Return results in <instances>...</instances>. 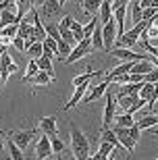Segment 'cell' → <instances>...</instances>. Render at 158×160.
Listing matches in <instances>:
<instances>
[{
	"instance_id": "28",
	"label": "cell",
	"mask_w": 158,
	"mask_h": 160,
	"mask_svg": "<svg viewBox=\"0 0 158 160\" xmlns=\"http://www.w3.org/2000/svg\"><path fill=\"white\" fill-rule=\"evenodd\" d=\"M96 77V71H88V73H83V75H77L75 79H73V85H81V83H88L89 79H94Z\"/></svg>"
},
{
	"instance_id": "35",
	"label": "cell",
	"mask_w": 158,
	"mask_h": 160,
	"mask_svg": "<svg viewBox=\"0 0 158 160\" xmlns=\"http://www.w3.org/2000/svg\"><path fill=\"white\" fill-rule=\"evenodd\" d=\"M94 29H96V19H92V21H89V23L83 27V38H92Z\"/></svg>"
},
{
	"instance_id": "9",
	"label": "cell",
	"mask_w": 158,
	"mask_h": 160,
	"mask_svg": "<svg viewBox=\"0 0 158 160\" xmlns=\"http://www.w3.org/2000/svg\"><path fill=\"white\" fill-rule=\"evenodd\" d=\"M112 56H117L121 60H141V58H148V54H137L133 52L131 48H112L110 50Z\"/></svg>"
},
{
	"instance_id": "21",
	"label": "cell",
	"mask_w": 158,
	"mask_h": 160,
	"mask_svg": "<svg viewBox=\"0 0 158 160\" xmlns=\"http://www.w3.org/2000/svg\"><path fill=\"white\" fill-rule=\"evenodd\" d=\"M52 77L54 75H50V73H46V71H40L35 77H31L29 81L33 83V85H48V83L52 81Z\"/></svg>"
},
{
	"instance_id": "46",
	"label": "cell",
	"mask_w": 158,
	"mask_h": 160,
	"mask_svg": "<svg viewBox=\"0 0 158 160\" xmlns=\"http://www.w3.org/2000/svg\"><path fill=\"white\" fill-rule=\"evenodd\" d=\"M2 85H4V81H2V73H0V89H2Z\"/></svg>"
},
{
	"instance_id": "39",
	"label": "cell",
	"mask_w": 158,
	"mask_h": 160,
	"mask_svg": "<svg viewBox=\"0 0 158 160\" xmlns=\"http://www.w3.org/2000/svg\"><path fill=\"white\" fill-rule=\"evenodd\" d=\"M144 48H146V50H148L150 54H154V56L158 58V48H156V46H152V44H150L148 40H144Z\"/></svg>"
},
{
	"instance_id": "7",
	"label": "cell",
	"mask_w": 158,
	"mask_h": 160,
	"mask_svg": "<svg viewBox=\"0 0 158 160\" xmlns=\"http://www.w3.org/2000/svg\"><path fill=\"white\" fill-rule=\"evenodd\" d=\"M60 8H63V4H60L59 0H44V4H42V8H40V17H44V19L59 17Z\"/></svg>"
},
{
	"instance_id": "5",
	"label": "cell",
	"mask_w": 158,
	"mask_h": 160,
	"mask_svg": "<svg viewBox=\"0 0 158 160\" xmlns=\"http://www.w3.org/2000/svg\"><path fill=\"white\" fill-rule=\"evenodd\" d=\"M6 135H8V139H13V142L17 143L21 150H25L27 146H29V142L33 139L35 131H31V129L29 131H8Z\"/></svg>"
},
{
	"instance_id": "29",
	"label": "cell",
	"mask_w": 158,
	"mask_h": 160,
	"mask_svg": "<svg viewBox=\"0 0 158 160\" xmlns=\"http://www.w3.org/2000/svg\"><path fill=\"white\" fill-rule=\"evenodd\" d=\"M71 50H73V48H71L69 46V44H67V42H64V40H59V56H60V58H67V56H69V54H71Z\"/></svg>"
},
{
	"instance_id": "22",
	"label": "cell",
	"mask_w": 158,
	"mask_h": 160,
	"mask_svg": "<svg viewBox=\"0 0 158 160\" xmlns=\"http://www.w3.org/2000/svg\"><path fill=\"white\" fill-rule=\"evenodd\" d=\"M112 150H115V146H112L110 142H102V146H100V150H98V154H94V158L96 160H104V158H108V156H110Z\"/></svg>"
},
{
	"instance_id": "4",
	"label": "cell",
	"mask_w": 158,
	"mask_h": 160,
	"mask_svg": "<svg viewBox=\"0 0 158 160\" xmlns=\"http://www.w3.org/2000/svg\"><path fill=\"white\" fill-rule=\"evenodd\" d=\"M112 131H115L117 139L121 142V146H123V148L127 150L129 154H131V152H133V148H135V142H133V137H131V133H129V127L115 125V127H112Z\"/></svg>"
},
{
	"instance_id": "37",
	"label": "cell",
	"mask_w": 158,
	"mask_h": 160,
	"mask_svg": "<svg viewBox=\"0 0 158 160\" xmlns=\"http://www.w3.org/2000/svg\"><path fill=\"white\" fill-rule=\"evenodd\" d=\"M112 81L121 83V85H125V83H131V71H129V73H123V75H119V77H115Z\"/></svg>"
},
{
	"instance_id": "15",
	"label": "cell",
	"mask_w": 158,
	"mask_h": 160,
	"mask_svg": "<svg viewBox=\"0 0 158 160\" xmlns=\"http://www.w3.org/2000/svg\"><path fill=\"white\" fill-rule=\"evenodd\" d=\"M135 125H137L141 131H146V129H150V127H154V125H158V114H154V112L144 114V117H141V121H137Z\"/></svg>"
},
{
	"instance_id": "17",
	"label": "cell",
	"mask_w": 158,
	"mask_h": 160,
	"mask_svg": "<svg viewBox=\"0 0 158 160\" xmlns=\"http://www.w3.org/2000/svg\"><path fill=\"white\" fill-rule=\"evenodd\" d=\"M92 46H94V50H104V38H102V25H96L94 33H92Z\"/></svg>"
},
{
	"instance_id": "8",
	"label": "cell",
	"mask_w": 158,
	"mask_h": 160,
	"mask_svg": "<svg viewBox=\"0 0 158 160\" xmlns=\"http://www.w3.org/2000/svg\"><path fill=\"white\" fill-rule=\"evenodd\" d=\"M52 143H50V137L44 133V135L38 139V143H35V158H48V156H52Z\"/></svg>"
},
{
	"instance_id": "18",
	"label": "cell",
	"mask_w": 158,
	"mask_h": 160,
	"mask_svg": "<svg viewBox=\"0 0 158 160\" xmlns=\"http://www.w3.org/2000/svg\"><path fill=\"white\" fill-rule=\"evenodd\" d=\"M25 52H27L29 58H40L42 54H44V42H33V44H29Z\"/></svg>"
},
{
	"instance_id": "24",
	"label": "cell",
	"mask_w": 158,
	"mask_h": 160,
	"mask_svg": "<svg viewBox=\"0 0 158 160\" xmlns=\"http://www.w3.org/2000/svg\"><path fill=\"white\" fill-rule=\"evenodd\" d=\"M40 73V67H38V60L35 58H29V62H27V73L23 75V81H29L31 77H35Z\"/></svg>"
},
{
	"instance_id": "36",
	"label": "cell",
	"mask_w": 158,
	"mask_h": 160,
	"mask_svg": "<svg viewBox=\"0 0 158 160\" xmlns=\"http://www.w3.org/2000/svg\"><path fill=\"white\" fill-rule=\"evenodd\" d=\"M144 81H150V83L158 81V67H156V69H152V71H148L146 75H144Z\"/></svg>"
},
{
	"instance_id": "16",
	"label": "cell",
	"mask_w": 158,
	"mask_h": 160,
	"mask_svg": "<svg viewBox=\"0 0 158 160\" xmlns=\"http://www.w3.org/2000/svg\"><path fill=\"white\" fill-rule=\"evenodd\" d=\"M154 65L150 62L148 58H141V60H135L133 62V69H131V73H140V75H146L148 71H152Z\"/></svg>"
},
{
	"instance_id": "41",
	"label": "cell",
	"mask_w": 158,
	"mask_h": 160,
	"mask_svg": "<svg viewBox=\"0 0 158 160\" xmlns=\"http://www.w3.org/2000/svg\"><path fill=\"white\" fill-rule=\"evenodd\" d=\"M141 8H146V6H152V0H140Z\"/></svg>"
},
{
	"instance_id": "14",
	"label": "cell",
	"mask_w": 158,
	"mask_h": 160,
	"mask_svg": "<svg viewBox=\"0 0 158 160\" xmlns=\"http://www.w3.org/2000/svg\"><path fill=\"white\" fill-rule=\"evenodd\" d=\"M100 21H102V25L108 23L112 19V0H102V4H100Z\"/></svg>"
},
{
	"instance_id": "2",
	"label": "cell",
	"mask_w": 158,
	"mask_h": 160,
	"mask_svg": "<svg viewBox=\"0 0 158 160\" xmlns=\"http://www.w3.org/2000/svg\"><path fill=\"white\" fill-rule=\"evenodd\" d=\"M92 50H94V46H92V38H83V40L77 42V46L71 50V54L64 58V62L71 65V62H75V60H79V58H83V56L92 54Z\"/></svg>"
},
{
	"instance_id": "27",
	"label": "cell",
	"mask_w": 158,
	"mask_h": 160,
	"mask_svg": "<svg viewBox=\"0 0 158 160\" xmlns=\"http://www.w3.org/2000/svg\"><path fill=\"white\" fill-rule=\"evenodd\" d=\"M8 152H11V156H13L15 160H21V158H23V150L19 148V146L13 142V139H8Z\"/></svg>"
},
{
	"instance_id": "48",
	"label": "cell",
	"mask_w": 158,
	"mask_h": 160,
	"mask_svg": "<svg viewBox=\"0 0 158 160\" xmlns=\"http://www.w3.org/2000/svg\"><path fill=\"white\" fill-rule=\"evenodd\" d=\"M77 2H79V4H81V2H83V0H77Z\"/></svg>"
},
{
	"instance_id": "23",
	"label": "cell",
	"mask_w": 158,
	"mask_h": 160,
	"mask_svg": "<svg viewBox=\"0 0 158 160\" xmlns=\"http://www.w3.org/2000/svg\"><path fill=\"white\" fill-rule=\"evenodd\" d=\"M102 142H110L112 146H115V148H123V146H121V142H119L117 139V135H115V131L110 129V127H108V129H102Z\"/></svg>"
},
{
	"instance_id": "45",
	"label": "cell",
	"mask_w": 158,
	"mask_h": 160,
	"mask_svg": "<svg viewBox=\"0 0 158 160\" xmlns=\"http://www.w3.org/2000/svg\"><path fill=\"white\" fill-rule=\"evenodd\" d=\"M152 6H154V8H158V0H152Z\"/></svg>"
},
{
	"instance_id": "38",
	"label": "cell",
	"mask_w": 158,
	"mask_h": 160,
	"mask_svg": "<svg viewBox=\"0 0 158 160\" xmlns=\"http://www.w3.org/2000/svg\"><path fill=\"white\" fill-rule=\"evenodd\" d=\"M13 46L17 48L19 52H25V40H23V38H19V36H15V40H13Z\"/></svg>"
},
{
	"instance_id": "42",
	"label": "cell",
	"mask_w": 158,
	"mask_h": 160,
	"mask_svg": "<svg viewBox=\"0 0 158 160\" xmlns=\"http://www.w3.org/2000/svg\"><path fill=\"white\" fill-rule=\"evenodd\" d=\"M4 156V142H2V137H0V158Z\"/></svg>"
},
{
	"instance_id": "11",
	"label": "cell",
	"mask_w": 158,
	"mask_h": 160,
	"mask_svg": "<svg viewBox=\"0 0 158 160\" xmlns=\"http://www.w3.org/2000/svg\"><path fill=\"white\" fill-rule=\"evenodd\" d=\"M89 81H92V79H89ZM89 81L88 83H81V85H75V92H73V96H71V100L64 104V110H71L73 106L79 104V100L85 96V92H88V88H89Z\"/></svg>"
},
{
	"instance_id": "6",
	"label": "cell",
	"mask_w": 158,
	"mask_h": 160,
	"mask_svg": "<svg viewBox=\"0 0 158 160\" xmlns=\"http://www.w3.org/2000/svg\"><path fill=\"white\" fill-rule=\"evenodd\" d=\"M102 38H104V50L106 52H110L112 50V42L117 40V25L115 21H108V23L102 25Z\"/></svg>"
},
{
	"instance_id": "40",
	"label": "cell",
	"mask_w": 158,
	"mask_h": 160,
	"mask_svg": "<svg viewBox=\"0 0 158 160\" xmlns=\"http://www.w3.org/2000/svg\"><path fill=\"white\" fill-rule=\"evenodd\" d=\"M131 0H112V11L115 8H119V6H125V4H129Z\"/></svg>"
},
{
	"instance_id": "3",
	"label": "cell",
	"mask_w": 158,
	"mask_h": 160,
	"mask_svg": "<svg viewBox=\"0 0 158 160\" xmlns=\"http://www.w3.org/2000/svg\"><path fill=\"white\" fill-rule=\"evenodd\" d=\"M106 89H108V81H102V83L89 81L88 92H85V96L81 98V100H83V104H89V102L98 100L100 96H104V94H106Z\"/></svg>"
},
{
	"instance_id": "10",
	"label": "cell",
	"mask_w": 158,
	"mask_h": 160,
	"mask_svg": "<svg viewBox=\"0 0 158 160\" xmlns=\"http://www.w3.org/2000/svg\"><path fill=\"white\" fill-rule=\"evenodd\" d=\"M15 71H17V65L11 60V56H8L6 52H2L0 54V73H2V81H6Z\"/></svg>"
},
{
	"instance_id": "31",
	"label": "cell",
	"mask_w": 158,
	"mask_h": 160,
	"mask_svg": "<svg viewBox=\"0 0 158 160\" xmlns=\"http://www.w3.org/2000/svg\"><path fill=\"white\" fill-rule=\"evenodd\" d=\"M60 38H63L64 42H67V44H69V46H73V44H75V36H73V31L71 29H60Z\"/></svg>"
},
{
	"instance_id": "12",
	"label": "cell",
	"mask_w": 158,
	"mask_h": 160,
	"mask_svg": "<svg viewBox=\"0 0 158 160\" xmlns=\"http://www.w3.org/2000/svg\"><path fill=\"white\" fill-rule=\"evenodd\" d=\"M115 98H112V94H106V108H104V121H102V125H104V129H108L112 125V121H115Z\"/></svg>"
},
{
	"instance_id": "26",
	"label": "cell",
	"mask_w": 158,
	"mask_h": 160,
	"mask_svg": "<svg viewBox=\"0 0 158 160\" xmlns=\"http://www.w3.org/2000/svg\"><path fill=\"white\" fill-rule=\"evenodd\" d=\"M115 121H117V125H121V127H131V125H133L131 112H123L121 117H115Z\"/></svg>"
},
{
	"instance_id": "19",
	"label": "cell",
	"mask_w": 158,
	"mask_h": 160,
	"mask_svg": "<svg viewBox=\"0 0 158 160\" xmlns=\"http://www.w3.org/2000/svg\"><path fill=\"white\" fill-rule=\"evenodd\" d=\"M35 60H38V67H40V71H46V73H50V75H54V67H52V58H50V56L42 54L40 58H35Z\"/></svg>"
},
{
	"instance_id": "33",
	"label": "cell",
	"mask_w": 158,
	"mask_h": 160,
	"mask_svg": "<svg viewBox=\"0 0 158 160\" xmlns=\"http://www.w3.org/2000/svg\"><path fill=\"white\" fill-rule=\"evenodd\" d=\"M71 31H73V36H75V40L79 42V40H83V27L77 21H73V25H71Z\"/></svg>"
},
{
	"instance_id": "25",
	"label": "cell",
	"mask_w": 158,
	"mask_h": 160,
	"mask_svg": "<svg viewBox=\"0 0 158 160\" xmlns=\"http://www.w3.org/2000/svg\"><path fill=\"white\" fill-rule=\"evenodd\" d=\"M100 4H102V0H83L81 6H83V11L88 12V15H94V12L100 11Z\"/></svg>"
},
{
	"instance_id": "20",
	"label": "cell",
	"mask_w": 158,
	"mask_h": 160,
	"mask_svg": "<svg viewBox=\"0 0 158 160\" xmlns=\"http://www.w3.org/2000/svg\"><path fill=\"white\" fill-rule=\"evenodd\" d=\"M137 94H140V98H141V100H146V104H148V100H150V98H152V94H154V83L144 81Z\"/></svg>"
},
{
	"instance_id": "30",
	"label": "cell",
	"mask_w": 158,
	"mask_h": 160,
	"mask_svg": "<svg viewBox=\"0 0 158 160\" xmlns=\"http://www.w3.org/2000/svg\"><path fill=\"white\" fill-rule=\"evenodd\" d=\"M50 143H52V152H54V154H60V152L64 150V143H63V139H60L59 135L50 137Z\"/></svg>"
},
{
	"instance_id": "44",
	"label": "cell",
	"mask_w": 158,
	"mask_h": 160,
	"mask_svg": "<svg viewBox=\"0 0 158 160\" xmlns=\"http://www.w3.org/2000/svg\"><path fill=\"white\" fill-rule=\"evenodd\" d=\"M6 48H8V46H4V44H0V54H2V52H6Z\"/></svg>"
},
{
	"instance_id": "1",
	"label": "cell",
	"mask_w": 158,
	"mask_h": 160,
	"mask_svg": "<svg viewBox=\"0 0 158 160\" xmlns=\"http://www.w3.org/2000/svg\"><path fill=\"white\" fill-rule=\"evenodd\" d=\"M71 150H73V156L79 160L88 158L89 156V142L85 133L81 129H77L75 125H71Z\"/></svg>"
},
{
	"instance_id": "43",
	"label": "cell",
	"mask_w": 158,
	"mask_h": 160,
	"mask_svg": "<svg viewBox=\"0 0 158 160\" xmlns=\"http://www.w3.org/2000/svg\"><path fill=\"white\" fill-rule=\"evenodd\" d=\"M150 131H152V135L158 137V125H154V127H150Z\"/></svg>"
},
{
	"instance_id": "34",
	"label": "cell",
	"mask_w": 158,
	"mask_h": 160,
	"mask_svg": "<svg viewBox=\"0 0 158 160\" xmlns=\"http://www.w3.org/2000/svg\"><path fill=\"white\" fill-rule=\"evenodd\" d=\"M73 21H75V19L71 17V15H64V17H63V21L59 23V29H71Z\"/></svg>"
},
{
	"instance_id": "49",
	"label": "cell",
	"mask_w": 158,
	"mask_h": 160,
	"mask_svg": "<svg viewBox=\"0 0 158 160\" xmlns=\"http://www.w3.org/2000/svg\"><path fill=\"white\" fill-rule=\"evenodd\" d=\"M0 27H2V25H0Z\"/></svg>"
},
{
	"instance_id": "32",
	"label": "cell",
	"mask_w": 158,
	"mask_h": 160,
	"mask_svg": "<svg viewBox=\"0 0 158 160\" xmlns=\"http://www.w3.org/2000/svg\"><path fill=\"white\" fill-rule=\"evenodd\" d=\"M46 33H48L50 38H54L56 42H59V40H63V38H60V29L56 27V25H46Z\"/></svg>"
},
{
	"instance_id": "47",
	"label": "cell",
	"mask_w": 158,
	"mask_h": 160,
	"mask_svg": "<svg viewBox=\"0 0 158 160\" xmlns=\"http://www.w3.org/2000/svg\"><path fill=\"white\" fill-rule=\"evenodd\" d=\"M59 2H60V4H67V0H59Z\"/></svg>"
},
{
	"instance_id": "13",
	"label": "cell",
	"mask_w": 158,
	"mask_h": 160,
	"mask_svg": "<svg viewBox=\"0 0 158 160\" xmlns=\"http://www.w3.org/2000/svg\"><path fill=\"white\" fill-rule=\"evenodd\" d=\"M40 129L46 133L48 137L59 135V127H56V117H44L40 121Z\"/></svg>"
}]
</instances>
